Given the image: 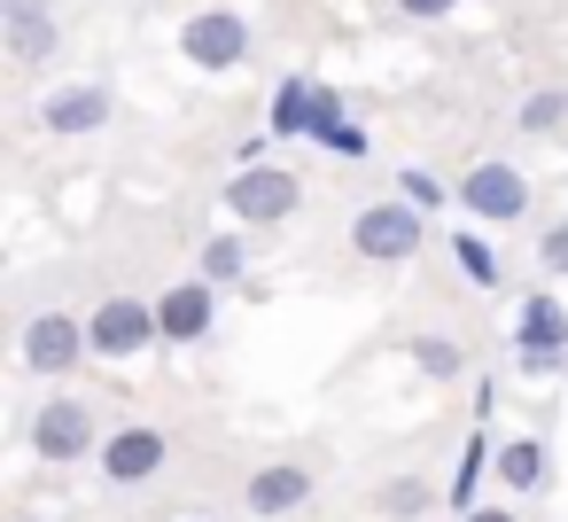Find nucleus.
I'll return each mask as SVG.
<instances>
[{"mask_svg": "<svg viewBox=\"0 0 568 522\" xmlns=\"http://www.w3.org/2000/svg\"><path fill=\"white\" fill-rule=\"evenodd\" d=\"M17 522H48V514H17Z\"/></svg>", "mask_w": 568, "mask_h": 522, "instance_id": "c85d7f7f", "label": "nucleus"}, {"mask_svg": "<svg viewBox=\"0 0 568 522\" xmlns=\"http://www.w3.org/2000/svg\"><path fill=\"white\" fill-rule=\"evenodd\" d=\"M397 195H405L413 211H444V203H459V195H452L428 164H405V172H397Z\"/></svg>", "mask_w": 568, "mask_h": 522, "instance_id": "4be33fe9", "label": "nucleus"}, {"mask_svg": "<svg viewBox=\"0 0 568 522\" xmlns=\"http://www.w3.org/2000/svg\"><path fill=\"white\" fill-rule=\"evenodd\" d=\"M452 195H459V211L483 219V227H521V219H529V180H521V164H506V157H475V164L452 180Z\"/></svg>", "mask_w": 568, "mask_h": 522, "instance_id": "6e6552de", "label": "nucleus"}, {"mask_svg": "<svg viewBox=\"0 0 568 522\" xmlns=\"http://www.w3.org/2000/svg\"><path fill=\"white\" fill-rule=\"evenodd\" d=\"M389 9L405 17V24H436V17H452L459 0H389Z\"/></svg>", "mask_w": 568, "mask_h": 522, "instance_id": "a878e982", "label": "nucleus"}, {"mask_svg": "<svg viewBox=\"0 0 568 522\" xmlns=\"http://www.w3.org/2000/svg\"><path fill=\"white\" fill-rule=\"evenodd\" d=\"M0 48H9V63L40 71L63 48V9L55 0H0Z\"/></svg>", "mask_w": 568, "mask_h": 522, "instance_id": "9b49d317", "label": "nucleus"}, {"mask_svg": "<svg viewBox=\"0 0 568 522\" xmlns=\"http://www.w3.org/2000/svg\"><path fill=\"white\" fill-rule=\"evenodd\" d=\"M327 157L358 164V157H374V133H366V126H343V133H327Z\"/></svg>", "mask_w": 568, "mask_h": 522, "instance_id": "393cba45", "label": "nucleus"}, {"mask_svg": "<svg viewBox=\"0 0 568 522\" xmlns=\"http://www.w3.org/2000/svg\"><path fill=\"white\" fill-rule=\"evenodd\" d=\"M490 468H498V452H490V436L475 429V436L459 444V468H452V483H444V499H452L459 514H475V483H483Z\"/></svg>", "mask_w": 568, "mask_h": 522, "instance_id": "a211bd4d", "label": "nucleus"}, {"mask_svg": "<svg viewBox=\"0 0 568 522\" xmlns=\"http://www.w3.org/2000/svg\"><path fill=\"white\" fill-rule=\"evenodd\" d=\"M490 475H498V491L537 499V491H552V444H545V436H506Z\"/></svg>", "mask_w": 568, "mask_h": 522, "instance_id": "4468645a", "label": "nucleus"}, {"mask_svg": "<svg viewBox=\"0 0 568 522\" xmlns=\"http://www.w3.org/2000/svg\"><path fill=\"white\" fill-rule=\"evenodd\" d=\"M219 211H234V227H242V234L281 227V219H296V211H304V180H296V172H281V164H250V172H234V180H226Z\"/></svg>", "mask_w": 568, "mask_h": 522, "instance_id": "0eeeda50", "label": "nucleus"}, {"mask_svg": "<svg viewBox=\"0 0 568 522\" xmlns=\"http://www.w3.org/2000/svg\"><path fill=\"white\" fill-rule=\"evenodd\" d=\"M250 258H257V250H250V234L234 227V234H211V242L195 250V273H203L211 289H226V281H250Z\"/></svg>", "mask_w": 568, "mask_h": 522, "instance_id": "dca6fc26", "label": "nucleus"}, {"mask_svg": "<svg viewBox=\"0 0 568 522\" xmlns=\"http://www.w3.org/2000/svg\"><path fill=\"white\" fill-rule=\"evenodd\" d=\"M87 335H94V359L133 367L141 351H156V343H164V328H156V297H133V289L102 297V304L87 312Z\"/></svg>", "mask_w": 568, "mask_h": 522, "instance_id": "39448f33", "label": "nucleus"}, {"mask_svg": "<svg viewBox=\"0 0 568 522\" xmlns=\"http://www.w3.org/2000/svg\"><path fill=\"white\" fill-rule=\"evenodd\" d=\"M320 475H327L320 452L265 460V468H250V483H242V514H250V522H288V514H304V506L320 499Z\"/></svg>", "mask_w": 568, "mask_h": 522, "instance_id": "7ed1b4c3", "label": "nucleus"}, {"mask_svg": "<svg viewBox=\"0 0 568 522\" xmlns=\"http://www.w3.org/2000/svg\"><path fill=\"white\" fill-rule=\"evenodd\" d=\"M420 242H428V219H420L405 195H389V203H358V211H351V250H358L366 265H413Z\"/></svg>", "mask_w": 568, "mask_h": 522, "instance_id": "20e7f679", "label": "nucleus"}, {"mask_svg": "<svg viewBox=\"0 0 568 522\" xmlns=\"http://www.w3.org/2000/svg\"><path fill=\"white\" fill-rule=\"evenodd\" d=\"M514 367L521 374H568V304H560V289H529L514 304Z\"/></svg>", "mask_w": 568, "mask_h": 522, "instance_id": "423d86ee", "label": "nucleus"}, {"mask_svg": "<svg viewBox=\"0 0 568 522\" xmlns=\"http://www.w3.org/2000/svg\"><path fill=\"white\" fill-rule=\"evenodd\" d=\"M172 522H211V514H172Z\"/></svg>", "mask_w": 568, "mask_h": 522, "instance_id": "cd10ccee", "label": "nucleus"}, {"mask_svg": "<svg viewBox=\"0 0 568 522\" xmlns=\"http://www.w3.org/2000/svg\"><path fill=\"white\" fill-rule=\"evenodd\" d=\"M537 273H552V281H568V219H552V227L537 234Z\"/></svg>", "mask_w": 568, "mask_h": 522, "instance_id": "b1692460", "label": "nucleus"}, {"mask_svg": "<svg viewBox=\"0 0 568 522\" xmlns=\"http://www.w3.org/2000/svg\"><path fill=\"white\" fill-rule=\"evenodd\" d=\"M156 328H164V343H203L211 328H219V289L203 281V273H180L164 297H156Z\"/></svg>", "mask_w": 568, "mask_h": 522, "instance_id": "ddd939ff", "label": "nucleus"}, {"mask_svg": "<svg viewBox=\"0 0 568 522\" xmlns=\"http://www.w3.org/2000/svg\"><path fill=\"white\" fill-rule=\"evenodd\" d=\"M405 359H413L428 382H459V374H467V351H459V335H405Z\"/></svg>", "mask_w": 568, "mask_h": 522, "instance_id": "6ab92c4d", "label": "nucleus"}, {"mask_svg": "<svg viewBox=\"0 0 568 522\" xmlns=\"http://www.w3.org/2000/svg\"><path fill=\"white\" fill-rule=\"evenodd\" d=\"M343 126H351V118H343V87H320V102H312V133H304V141L327 149V133H343Z\"/></svg>", "mask_w": 568, "mask_h": 522, "instance_id": "5701e85b", "label": "nucleus"}, {"mask_svg": "<svg viewBox=\"0 0 568 522\" xmlns=\"http://www.w3.org/2000/svg\"><path fill=\"white\" fill-rule=\"evenodd\" d=\"M312 102H320V79H281L273 110H265V133L273 141H304L312 133Z\"/></svg>", "mask_w": 568, "mask_h": 522, "instance_id": "2eb2a0df", "label": "nucleus"}, {"mask_svg": "<svg viewBox=\"0 0 568 522\" xmlns=\"http://www.w3.org/2000/svg\"><path fill=\"white\" fill-rule=\"evenodd\" d=\"M110 118H118L110 79H71V87H55V94L40 102V126H48V133H63V141H87V133H102Z\"/></svg>", "mask_w": 568, "mask_h": 522, "instance_id": "f8f14e48", "label": "nucleus"}, {"mask_svg": "<svg viewBox=\"0 0 568 522\" xmlns=\"http://www.w3.org/2000/svg\"><path fill=\"white\" fill-rule=\"evenodd\" d=\"M452 265H459L475 289H498V281H506V265H498V250H490L483 234H452Z\"/></svg>", "mask_w": 568, "mask_h": 522, "instance_id": "aec40b11", "label": "nucleus"}, {"mask_svg": "<svg viewBox=\"0 0 568 522\" xmlns=\"http://www.w3.org/2000/svg\"><path fill=\"white\" fill-rule=\"evenodd\" d=\"M94 468H102L110 491H149V483L172 468V429H164V421H118Z\"/></svg>", "mask_w": 568, "mask_h": 522, "instance_id": "1a4fd4ad", "label": "nucleus"}, {"mask_svg": "<svg viewBox=\"0 0 568 522\" xmlns=\"http://www.w3.org/2000/svg\"><path fill=\"white\" fill-rule=\"evenodd\" d=\"M459 522H521L514 506H475V514H459Z\"/></svg>", "mask_w": 568, "mask_h": 522, "instance_id": "bb28decb", "label": "nucleus"}, {"mask_svg": "<svg viewBox=\"0 0 568 522\" xmlns=\"http://www.w3.org/2000/svg\"><path fill=\"white\" fill-rule=\"evenodd\" d=\"M436 506V483L428 475H389V483H374V514L382 522H420Z\"/></svg>", "mask_w": 568, "mask_h": 522, "instance_id": "f3484780", "label": "nucleus"}, {"mask_svg": "<svg viewBox=\"0 0 568 522\" xmlns=\"http://www.w3.org/2000/svg\"><path fill=\"white\" fill-rule=\"evenodd\" d=\"M514 126H521V133H560V126H568V87H537V94H521Z\"/></svg>", "mask_w": 568, "mask_h": 522, "instance_id": "412c9836", "label": "nucleus"}, {"mask_svg": "<svg viewBox=\"0 0 568 522\" xmlns=\"http://www.w3.org/2000/svg\"><path fill=\"white\" fill-rule=\"evenodd\" d=\"M87 359H94V335H87V320H79L71 304H48V312H32V320L17 328V367H24V374L71 382Z\"/></svg>", "mask_w": 568, "mask_h": 522, "instance_id": "f03ea898", "label": "nucleus"}, {"mask_svg": "<svg viewBox=\"0 0 568 522\" xmlns=\"http://www.w3.org/2000/svg\"><path fill=\"white\" fill-rule=\"evenodd\" d=\"M24 444H32V460H48V468L102 460V444H110V429H102V398L55 382V398H40L32 421H24Z\"/></svg>", "mask_w": 568, "mask_h": 522, "instance_id": "f257e3e1", "label": "nucleus"}, {"mask_svg": "<svg viewBox=\"0 0 568 522\" xmlns=\"http://www.w3.org/2000/svg\"><path fill=\"white\" fill-rule=\"evenodd\" d=\"M180 56H187L195 71H242V63L257 56V24H250L242 9H195V17L180 24Z\"/></svg>", "mask_w": 568, "mask_h": 522, "instance_id": "9d476101", "label": "nucleus"}]
</instances>
